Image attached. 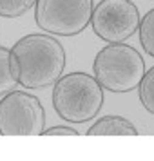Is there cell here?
I'll return each mask as SVG.
<instances>
[{
  "label": "cell",
  "instance_id": "11",
  "mask_svg": "<svg viewBox=\"0 0 154 161\" xmlns=\"http://www.w3.org/2000/svg\"><path fill=\"white\" fill-rule=\"evenodd\" d=\"M140 102L151 114H154V67H151L145 74L143 80L140 81Z\"/></svg>",
  "mask_w": 154,
  "mask_h": 161
},
{
  "label": "cell",
  "instance_id": "8",
  "mask_svg": "<svg viewBox=\"0 0 154 161\" xmlns=\"http://www.w3.org/2000/svg\"><path fill=\"white\" fill-rule=\"evenodd\" d=\"M16 85H18V80L11 64V49L0 45V94H8L15 91Z\"/></svg>",
  "mask_w": 154,
  "mask_h": 161
},
{
  "label": "cell",
  "instance_id": "5",
  "mask_svg": "<svg viewBox=\"0 0 154 161\" xmlns=\"http://www.w3.org/2000/svg\"><path fill=\"white\" fill-rule=\"evenodd\" d=\"M45 110L37 96L11 91L0 100V136H42Z\"/></svg>",
  "mask_w": 154,
  "mask_h": 161
},
{
  "label": "cell",
  "instance_id": "1",
  "mask_svg": "<svg viewBox=\"0 0 154 161\" xmlns=\"http://www.w3.org/2000/svg\"><path fill=\"white\" fill-rule=\"evenodd\" d=\"M11 64L18 83L26 89L49 87L64 73L66 51L49 33H31L11 47Z\"/></svg>",
  "mask_w": 154,
  "mask_h": 161
},
{
  "label": "cell",
  "instance_id": "10",
  "mask_svg": "<svg viewBox=\"0 0 154 161\" xmlns=\"http://www.w3.org/2000/svg\"><path fill=\"white\" fill-rule=\"evenodd\" d=\"M37 0H0V16L4 18H18L35 8Z\"/></svg>",
  "mask_w": 154,
  "mask_h": 161
},
{
  "label": "cell",
  "instance_id": "3",
  "mask_svg": "<svg viewBox=\"0 0 154 161\" xmlns=\"http://www.w3.org/2000/svg\"><path fill=\"white\" fill-rule=\"evenodd\" d=\"M93 71L100 85L111 92H129L138 89L147 73L141 54L123 42L102 47L94 56Z\"/></svg>",
  "mask_w": 154,
  "mask_h": 161
},
{
  "label": "cell",
  "instance_id": "2",
  "mask_svg": "<svg viewBox=\"0 0 154 161\" xmlns=\"http://www.w3.org/2000/svg\"><path fill=\"white\" fill-rule=\"evenodd\" d=\"M103 105V87L87 73L60 76L53 89V107L64 121L85 123L98 116Z\"/></svg>",
  "mask_w": 154,
  "mask_h": 161
},
{
  "label": "cell",
  "instance_id": "12",
  "mask_svg": "<svg viewBox=\"0 0 154 161\" xmlns=\"http://www.w3.org/2000/svg\"><path fill=\"white\" fill-rule=\"evenodd\" d=\"M42 136H78V130H74L71 127H64V125H56L47 130L42 132Z\"/></svg>",
  "mask_w": 154,
  "mask_h": 161
},
{
  "label": "cell",
  "instance_id": "4",
  "mask_svg": "<svg viewBox=\"0 0 154 161\" xmlns=\"http://www.w3.org/2000/svg\"><path fill=\"white\" fill-rule=\"evenodd\" d=\"M93 9V0H37L35 20L49 35L74 36L91 24Z\"/></svg>",
  "mask_w": 154,
  "mask_h": 161
},
{
  "label": "cell",
  "instance_id": "7",
  "mask_svg": "<svg viewBox=\"0 0 154 161\" xmlns=\"http://www.w3.org/2000/svg\"><path fill=\"white\" fill-rule=\"evenodd\" d=\"M87 136H138V129L123 116H102L87 130Z\"/></svg>",
  "mask_w": 154,
  "mask_h": 161
},
{
  "label": "cell",
  "instance_id": "9",
  "mask_svg": "<svg viewBox=\"0 0 154 161\" xmlns=\"http://www.w3.org/2000/svg\"><path fill=\"white\" fill-rule=\"evenodd\" d=\"M138 31H140V44L143 47V51L154 58V8L143 15Z\"/></svg>",
  "mask_w": 154,
  "mask_h": 161
},
{
  "label": "cell",
  "instance_id": "6",
  "mask_svg": "<svg viewBox=\"0 0 154 161\" xmlns=\"http://www.w3.org/2000/svg\"><path fill=\"white\" fill-rule=\"evenodd\" d=\"M140 22V11L132 0H100L91 16L94 35L109 44L131 38L138 31Z\"/></svg>",
  "mask_w": 154,
  "mask_h": 161
}]
</instances>
